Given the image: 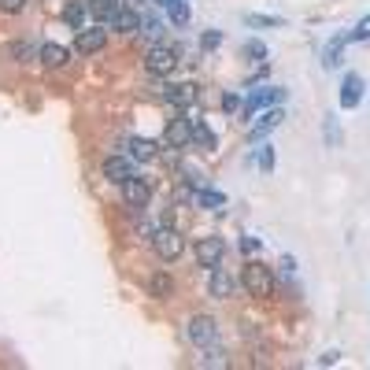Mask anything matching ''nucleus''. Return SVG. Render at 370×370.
Instances as JSON below:
<instances>
[{"label": "nucleus", "mask_w": 370, "mask_h": 370, "mask_svg": "<svg viewBox=\"0 0 370 370\" xmlns=\"http://www.w3.org/2000/svg\"><path fill=\"white\" fill-rule=\"evenodd\" d=\"M193 200L204 207V211H222V204H226V193L222 189H211V185H200L193 193Z\"/></svg>", "instance_id": "obj_17"}, {"label": "nucleus", "mask_w": 370, "mask_h": 370, "mask_svg": "<svg viewBox=\"0 0 370 370\" xmlns=\"http://www.w3.org/2000/svg\"><path fill=\"white\" fill-rule=\"evenodd\" d=\"M85 15H89V4H82V0H67L63 19H67L70 30H85Z\"/></svg>", "instance_id": "obj_21"}, {"label": "nucleus", "mask_w": 370, "mask_h": 370, "mask_svg": "<svg viewBox=\"0 0 370 370\" xmlns=\"http://www.w3.org/2000/svg\"><path fill=\"white\" fill-rule=\"evenodd\" d=\"M148 293L156 296V300H167V296H174V278H170L167 270H156V274L148 278Z\"/></svg>", "instance_id": "obj_20"}, {"label": "nucleus", "mask_w": 370, "mask_h": 370, "mask_svg": "<svg viewBox=\"0 0 370 370\" xmlns=\"http://www.w3.org/2000/svg\"><path fill=\"white\" fill-rule=\"evenodd\" d=\"M285 89L282 85H263V89H252V93L245 96V107H241V122L252 119V111H259V107H278L285 104Z\"/></svg>", "instance_id": "obj_2"}, {"label": "nucleus", "mask_w": 370, "mask_h": 370, "mask_svg": "<svg viewBox=\"0 0 370 370\" xmlns=\"http://www.w3.org/2000/svg\"><path fill=\"white\" fill-rule=\"evenodd\" d=\"M222 252H226L222 237H200V241H196V248H193V256H196V263H200L204 270H211V267L222 263Z\"/></svg>", "instance_id": "obj_9"}, {"label": "nucleus", "mask_w": 370, "mask_h": 370, "mask_svg": "<svg viewBox=\"0 0 370 370\" xmlns=\"http://www.w3.org/2000/svg\"><path fill=\"white\" fill-rule=\"evenodd\" d=\"M322 137H326L330 148H337V144L345 141V137H341V126L333 122V115H326V122H322Z\"/></svg>", "instance_id": "obj_28"}, {"label": "nucleus", "mask_w": 370, "mask_h": 370, "mask_svg": "<svg viewBox=\"0 0 370 370\" xmlns=\"http://www.w3.org/2000/svg\"><path fill=\"white\" fill-rule=\"evenodd\" d=\"M200 363H204V367H226V352H222V348H215V345H207Z\"/></svg>", "instance_id": "obj_30"}, {"label": "nucleus", "mask_w": 370, "mask_h": 370, "mask_svg": "<svg viewBox=\"0 0 370 370\" xmlns=\"http://www.w3.org/2000/svg\"><path fill=\"white\" fill-rule=\"evenodd\" d=\"M245 26H256V30H274V26H285V19H278V15H256V12H248L245 15Z\"/></svg>", "instance_id": "obj_26"}, {"label": "nucleus", "mask_w": 370, "mask_h": 370, "mask_svg": "<svg viewBox=\"0 0 370 370\" xmlns=\"http://www.w3.org/2000/svg\"><path fill=\"white\" fill-rule=\"evenodd\" d=\"M119 0H89V15H93L96 26H111V19L119 15Z\"/></svg>", "instance_id": "obj_14"}, {"label": "nucleus", "mask_w": 370, "mask_h": 370, "mask_svg": "<svg viewBox=\"0 0 370 370\" xmlns=\"http://www.w3.org/2000/svg\"><path fill=\"white\" fill-rule=\"evenodd\" d=\"M130 159H137V163H152V159L159 156V144L148 141V137H130V152H126Z\"/></svg>", "instance_id": "obj_16"}, {"label": "nucleus", "mask_w": 370, "mask_h": 370, "mask_svg": "<svg viewBox=\"0 0 370 370\" xmlns=\"http://www.w3.org/2000/svg\"><path fill=\"white\" fill-rule=\"evenodd\" d=\"M359 104H363V78H359L356 70H348L345 82H341V107H345V111H356Z\"/></svg>", "instance_id": "obj_11"}, {"label": "nucleus", "mask_w": 370, "mask_h": 370, "mask_svg": "<svg viewBox=\"0 0 370 370\" xmlns=\"http://www.w3.org/2000/svg\"><path fill=\"white\" fill-rule=\"evenodd\" d=\"M259 248H263V245H259L256 237H241V252H259Z\"/></svg>", "instance_id": "obj_36"}, {"label": "nucleus", "mask_w": 370, "mask_h": 370, "mask_svg": "<svg viewBox=\"0 0 370 370\" xmlns=\"http://www.w3.org/2000/svg\"><path fill=\"white\" fill-rule=\"evenodd\" d=\"M163 144H167V148H189V144H193V130H189V119H185V115H178V119L167 122Z\"/></svg>", "instance_id": "obj_10"}, {"label": "nucleus", "mask_w": 370, "mask_h": 370, "mask_svg": "<svg viewBox=\"0 0 370 370\" xmlns=\"http://www.w3.org/2000/svg\"><path fill=\"white\" fill-rule=\"evenodd\" d=\"M348 41H370V15H367V19L356 26V30L348 34Z\"/></svg>", "instance_id": "obj_32"}, {"label": "nucleus", "mask_w": 370, "mask_h": 370, "mask_svg": "<svg viewBox=\"0 0 370 370\" xmlns=\"http://www.w3.org/2000/svg\"><path fill=\"white\" fill-rule=\"evenodd\" d=\"M222 111H241V96L237 93H222Z\"/></svg>", "instance_id": "obj_33"}, {"label": "nucleus", "mask_w": 370, "mask_h": 370, "mask_svg": "<svg viewBox=\"0 0 370 370\" xmlns=\"http://www.w3.org/2000/svg\"><path fill=\"white\" fill-rule=\"evenodd\" d=\"M152 248H156V256H159V259L174 263V259L185 252V237H182L178 230H170V226H159L156 233H152Z\"/></svg>", "instance_id": "obj_4"}, {"label": "nucleus", "mask_w": 370, "mask_h": 370, "mask_svg": "<svg viewBox=\"0 0 370 370\" xmlns=\"http://www.w3.org/2000/svg\"><path fill=\"white\" fill-rule=\"evenodd\" d=\"M38 56H41V63H44V67H52V70H56V67H63V63L70 60V52L63 49V44H56V41H44Z\"/></svg>", "instance_id": "obj_18"}, {"label": "nucleus", "mask_w": 370, "mask_h": 370, "mask_svg": "<svg viewBox=\"0 0 370 370\" xmlns=\"http://www.w3.org/2000/svg\"><path fill=\"white\" fill-rule=\"evenodd\" d=\"M282 119H285V107H282V104H278V107H263V115H259V122L248 130V137L259 144L270 130H274V126H282Z\"/></svg>", "instance_id": "obj_13"}, {"label": "nucleus", "mask_w": 370, "mask_h": 370, "mask_svg": "<svg viewBox=\"0 0 370 370\" xmlns=\"http://www.w3.org/2000/svg\"><path fill=\"white\" fill-rule=\"evenodd\" d=\"M111 30L119 34H141V15L133 8H119V15L111 19Z\"/></svg>", "instance_id": "obj_19"}, {"label": "nucleus", "mask_w": 370, "mask_h": 370, "mask_svg": "<svg viewBox=\"0 0 370 370\" xmlns=\"http://www.w3.org/2000/svg\"><path fill=\"white\" fill-rule=\"evenodd\" d=\"M163 30H167V23L159 19V15H148V19H141V34H144L148 41H159V38H163Z\"/></svg>", "instance_id": "obj_27"}, {"label": "nucleus", "mask_w": 370, "mask_h": 370, "mask_svg": "<svg viewBox=\"0 0 370 370\" xmlns=\"http://www.w3.org/2000/svg\"><path fill=\"white\" fill-rule=\"evenodd\" d=\"M256 167L263 170V174H270V170L278 167V156H274V144H256Z\"/></svg>", "instance_id": "obj_25"}, {"label": "nucleus", "mask_w": 370, "mask_h": 370, "mask_svg": "<svg viewBox=\"0 0 370 370\" xmlns=\"http://www.w3.org/2000/svg\"><path fill=\"white\" fill-rule=\"evenodd\" d=\"M241 56H245L248 63H259V67H263V63H267V56H270V52H267V44H263V41H256V38H248L245 44H241Z\"/></svg>", "instance_id": "obj_24"}, {"label": "nucleus", "mask_w": 370, "mask_h": 370, "mask_svg": "<svg viewBox=\"0 0 370 370\" xmlns=\"http://www.w3.org/2000/svg\"><path fill=\"white\" fill-rule=\"evenodd\" d=\"M104 41H107V34L101 26H85V30L75 34V49L82 52V56H96V52L104 49Z\"/></svg>", "instance_id": "obj_12"}, {"label": "nucleus", "mask_w": 370, "mask_h": 370, "mask_svg": "<svg viewBox=\"0 0 370 370\" xmlns=\"http://www.w3.org/2000/svg\"><path fill=\"white\" fill-rule=\"evenodd\" d=\"M219 44H222V30H207L204 38H200V49H204V52L219 49Z\"/></svg>", "instance_id": "obj_31"}, {"label": "nucleus", "mask_w": 370, "mask_h": 370, "mask_svg": "<svg viewBox=\"0 0 370 370\" xmlns=\"http://www.w3.org/2000/svg\"><path fill=\"white\" fill-rule=\"evenodd\" d=\"M337 359H341L337 348H333V352H322V356H319V367H330V363H337Z\"/></svg>", "instance_id": "obj_35"}, {"label": "nucleus", "mask_w": 370, "mask_h": 370, "mask_svg": "<svg viewBox=\"0 0 370 370\" xmlns=\"http://www.w3.org/2000/svg\"><path fill=\"white\" fill-rule=\"evenodd\" d=\"M241 282H245V289L252 296H270L274 293V267H267L263 259H248L245 270H241Z\"/></svg>", "instance_id": "obj_1"}, {"label": "nucleus", "mask_w": 370, "mask_h": 370, "mask_svg": "<svg viewBox=\"0 0 370 370\" xmlns=\"http://www.w3.org/2000/svg\"><path fill=\"white\" fill-rule=\"evenodd\" d=\"M152 200V182L141 174H133L130 182H122V204L126 207H148Z\"/></svg>", "instance_id": "obj_7"}, {"label": "nucleus", "mask_w": 370, "mask_h": 370, "mask_svg": "<svg viewBox=\"0 0 370 370\" xmlns=\"http://www.w3.org/2000/svg\"><path fill=\"white\" fill-rule=\"evenodd\" d=\"M345 44H348V34H341L337 41H330L326 49H322V67H326V70L341 67V52H345Z\"/></svg>", "instance_id": "obj_23"}, {"label": "nucleus", "mask_w": 370, "mask_h": 370, "mask_svg": "<svg viewBox=\"0 0 370 370\" xmlns=\"http://www.w3.org/2000/svg\"><path fill=\"white\" fill-rule=\"evenodd\" d=\"M211 296H219V300H226V296H233V278L226 274L222 267H211Z\"/></svg>", "instance_id": "obj_22"}, {"label": "nucleus", "mask_w": 370, "mask_h": 370, "mask_svg": "<svg viewBox=\"0 0 370 370\" xmlns=\"http://www.w3.org/2000/svg\"><path fill=\"white\" fill-rule=\"evenodd\" d=\"M101 174L107 178V182L122 185V182H130V178L137 174V159H130V156H107L104 167H101Z\"/></svg>", "instance_id": "obj_6"}, {"label": "nucleus", "mask_w": 370, "mask_h": 370, "mask_svg": "<svg viewBox=\"0 0 370 370\" xmlns=\"http://www.w3.org/2000/svg\"><path fill=\"white\" fill-rule=\"evenodd\" d=\"M282 270H285V274H293V270H296V259H293V256H282Z\"/></svg>", "instance_id": "obj_37"}, {"label": "nucleus", "mask_w": 370, "mask_h": 370, "mask_svg": "<svg viewBox=\"0 0 370 370\" xmlns=\"http://www.w3.org/2000/svg\"><path fill=\"white\" fill-rule=\"evenodd\" d=\"M185 333H189V341H193L196 348H207V345H215V341H219V322L207 319V315H193V319H189V326H185Z\"/></svg>", "instance_id": "obj_5"}, {"label": "nucleus", "mask_w": 370, "mask_h": 370, "mask_svg": "<svg viewBox=\"0 0 370 370\" xmlns=\"http://www.w3.org/2000/svg\"><path fill=\"white\" fill-rule=\"evenodd\" d=\"M167 12H170V23H174V26H189V4H185V0H174Z\"/></svg>", "instance_id": "obj_29"}, {"label": "nucleus", "mask_w": 370, "mask_h": 370, "mask_svg": "<svg viewBox=\"0 0 370 370\" xmlns=\"http://www.w3.org/2000/svg\"><path fill=\"white\" fill-rule=\"evenodd\" d=\"M189 130H193V144H200L204 152H215V144H219V137L211 133V126H207L204 119H196V115H189Z\"/></svg>", "instance_id": "obj_15"}, {"label": "nucleus", "mask_w": 370, "mask_h": 370, "mask_svg": "<svg viewBox=\"0 0 370 370\" xmlns=\"http://www.w3.org/2000/svg\"><path fill=\"white\" fill-rule=\"evenodd\" d=\"M26 8V0H0V12H8V15H19Z\"/></svg>", "instance_id": "obj_34"}, {"label": "nucleus", "mask_w": 370, "mask_h": 370, "mask_svg": "<svg viewBox=\"0 0 370 370\" xmlns=\"http://www.w3.org/2000/svg\"><path fill=\"white\" fill-rule=\"evenodd\" d=\"M159 96H163L167 104H174V107H182V111H185V107L196 104V96H200V93H196L193 82H170V85H159Z\"/></svg>", "instance_id": "obj_8"}, {"label": "nucleus", "mask_w": 370, "mask_h": 370, "mask_svg": "<svg viewBox=\"0 0 370 370\" xmlns=\"http://www.w3.org/2000/svg\"><path fill=\"white\" fill-rule=\"evenodd\" d=\"M174 67H178V49H167V44H152V49L144 52V70H148V75L167 78V75H174Z\"/></svg>", "instance_id": "obj_3"}]
</instances>
